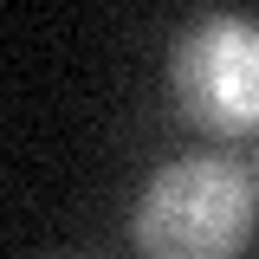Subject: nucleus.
Wrapping results in <instances>:
<instances>
[{"label": "nucleus", "mask_w": 259, "mask_h": 259, "mask_svg": "<svg viewBox=\"0 0 259 259\" xmlns=\"http://www.w3.org/2000/svg\"><path fill=\"white\" fill-rule=\"evenodd\" d=\"M130 240L143 259H240L253 240V175L233 156L162 162L136 194Z\"/></svg>", "instance_id": "1"}, {"label": "nucleus", "mask_w": 259, "mask_h": 259, "mask_svg": "<svg viewBox=\"0 0 259 259\" xmlns=\"http://www.w3.org/2000/svg\"><path fill=\"white\" fill-rule=\"evenodd\" d=\"M168 91L201 130L259 123V20L207 13L168 46Z\"/></svg>", "instance_id": "2"}]
</instances>
